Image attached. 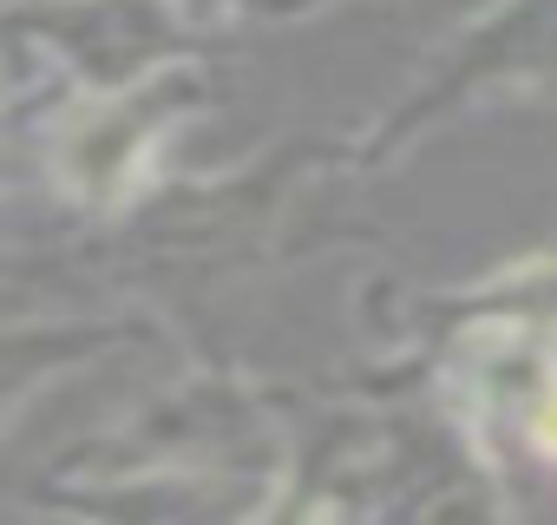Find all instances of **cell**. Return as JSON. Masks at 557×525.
<instances>
[{"label": "cell", "mask_w": 557, "mask_h": 525, "mask_svg": "<svg viewBox=\"0 0 557 525\" xmlns=\"http://www.w3.org/2000/svg\"><path fill=\"white\" fill-rule=\"evenodd\" d=\"M537 440H544V447L557 453V394H550V401L537 407Z\"/></svg>", "instance_id": "obj_1"}]
</instances>
